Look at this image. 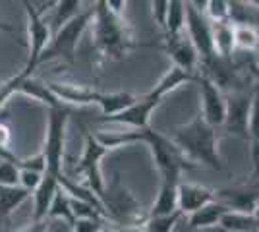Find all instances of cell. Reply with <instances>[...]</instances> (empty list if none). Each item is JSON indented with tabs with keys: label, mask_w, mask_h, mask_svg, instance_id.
I'll return each mask as SVG.
<instances>
[{
	"label": "cell",
	"mask_w": 259,
	"mask_h": 232,
	"mask_svg": "<svg viewBox=\"0 0 259 232\" xmlns=\"http://www.w3.org/2000/svg\"><path fill=\"white\" fill-rule=\"evenodd\" d=\"M91 18H93V8H89L85 12H79L72 22H68L64 27H60L56 33L53 35L51 39V44L47 47V51L41 56V62H49V60H54V58H60V60H66V62H74V56H76L77 44H79V39L85 31L87 27L91 25Z\"/></svg>",
	"instance_id": "8992f818"
},
{
	"label": "cell",
	"mask_w": 259,
	"mask_h": 232,
	"mask_svg": "<svg viewBox=\"0 0 259 232\" xmlns=\"http://www.w3.org/2000/svg\"><path fill=\"white\" fill-rule=\"evenodd\" d=\"M49 87L56 95V99L60 101L62 105H77V107H83V105H95L99 97V91L85 85H77V83H64V81H51Z\"/></svg>",
	"instance_id": "2e32d148"
},
{
	"label": "cell",
	"mask_w": 259,
	"mask_h": 232,
	"mask_svg": "<svg viewBox=\"0 0 259 232\" xmlns=\"http://www.w3.org/2000/svg\"><path fill=\"white\" fill-rule=\"evenodd\" d=\"M116 232H130V230H128V228H118Z\"/></svg>",
	"instance_id": "f6af8a7d"
},
{
	"label": "cell",
	"mask_w": 259,
	"mask_h": 232,
	"mask_svg": "<svg viewBox=\"0 0 259 232\" xmlns=\"http://www.w3.org/2000/svg\"><path fill=\"white\" fill-rule=\"evenodd\" d=\"M23 77H25V74L20 72V74H16L14 77H10L8 81H4V83L0 85V107L10 99L14 93H18V89H20V83H22Z\"/></svg>",
	"instance_id": "e575fe53"
},
{
	"label": "cell",
	"mask_w": 259,
	"mask_h": 232,
	"mask_svg": "<svg viewBox=\"0 0 259 232\" xmlns=\"http://www.w3.org/2000/svg\"><path fill=\"white\" fill-rule=\"evenodd\" d=\"M18 93H22V95H27V97H31V99L39 101L41 105L49 107V109H58V107H62V103L56 99V95L51 91L49 83H45V81L37 79V77H31V76L23 77L22 83H20V89H18Z\"/></svg>",
	"instance_id": "ffe728a7"
},
{
	"label": "cell",
	"mask_w": 259,
	"mask_h": 232,
	"mask_svg": "<svg viewBox=\"0 0 259 232\" xmlns=\"http://www.w3.org/2000/svg\"><path fill=\"white\" fill-rule=\"evenodd\" d=\"M79 6H81V2L79 0H60V2H56L53 8V18H51V31L53 35L60 29V27H64L68 22H72L74 18H76L77 14H79Z\"/></svg>",
	"instance_id": "4316f807"
},
{
	"label": "cell",
	"mask_w": 259,
	"mask_h": 232,
	"mask_svg": "<svg viewBox=\"0 0 259 232\" xmlns=\"http://www.w3.org/2000/svg\"><path fill=\"white\" fill-rule=\"evenodd\" d=\"M134 133V144H147L151 149L153 161L161 172V180H172L182 182L180 176L186 168H194V163L180 151V147L174 144L168 135L161 132H155L151 128L145 130H132Z\"/></svg>",
	"instance_id": "3957f363"
},
{
	"label": "cell",
	"mask_w": 259,
	"mask_h": 232,
	"mask_svg": "<svg viewBox=\"0 0 259 232\" xmlns=\"http://www.w3.org/2000/svg\"><path fill=\"white\" fill-rule=\"evenodd\" d=\"M18 168L45 174V172H47V159H45L43 151H41V153H37V155H33V157H27V159H20Z\"/></svg>",
	"instance_id": "836d02e7"
},
{
	"label": "cell",
	"mask_w": 259,
	"mask_h": 232,
	"mask_svg": "<svg viewBox=\"0 0 259 232\" xmlns=\"http://www.w3.org/2000/svg\"><path fill=\"white\" fill-rule=\"evenodd\" d=\"M205 16L213 25H215V23H228L230 4H228L227 0H207Z\"/></svg>",
	"instance_id": "1f68e13d"
},
{
	"label": "cell",
	"mask_w": 259,
	"mask_h": 232,
	"mask_svg": "<svg viewBox=\"0 0 259 232\" xmlns=\"http://www.w3.org/2000/svg\"><path fill=\"white\" fill-rule=\"evenodd\" d=\"M22 232H49V224L47 221H39V222H31L27 228H23Z\"/></svg>",
	"instance_id": "60d3db41"
},
{
	"label": "cell",
	"mask_w": 259,
	"mask_h": 232,
	"mask_svg": "<svg viewBox=\"0 0 259 232\" xmlns=\"http://www.w3.org/2000/svg\"><path fill=\"white\" fill-rule=\"evenodd\" d=\"M195 79H197V74H190V72H186V70L172 64L170 70L159 79V83L147 93V97H151V99L162 103V99H164L168 93H172L174 89H178L180 85H186V83H192Z\"/></svg>",
	"instance_id": "ac0fdd59"
},
{
	"label": "cell",
	"mask_w": 259,
	"mask_h": 232,
	"mask_svg": "<svg viewBox=\"0 0 259 232\" xmlns=\"http://www.w3.org/2000/svg\"><path fill=\"white\" fill-rule=\"evenodd\" d=\"M180 217H182L180 211H176L172 215H166V217H149L141 228L145 232H172L176 222L180 221Z\"/></svg>",
	"instance_id": "4dcf8cb0"
},
{
	"label": "cell",
	"mask_w": 259,
	"mask_h": 232,
	"mask_svg": "<svg viewBox=\"0 0 259 232\" xmlns=\"http://www.w3.org/2000/svg\"><path fill=\"white\" fill-rule=\"evenodd\" d=\"M253 215H255V219L259 221V203H257V207H255V211H253Z\"/></svg>",
	"instance_id": "7bdbcfd3"
},
{
	"label": "cell",
	"mask_w": 259,
	"mask_h": 232,
	"mask_svg": "<svg viewBox=\"0 0 259 232\" xmlns=\"http://www.w3.org/2000/svg\"><path fill=\"white\" fill-rule=\"evenodd\" d=\"M108 153V149L95 137V133H85V147H83V155L77 161L76 172L85 178V188H89L99 199L105 194V178L101 172V161L103 157Z\"/></svg>",
	"instance_id": "ba28073f"
},
{
	"label": "cell",
	"mask_w": 259,
	"mask_h": 232,
	"mask_svg": "<svg viewBox=\"0 0 259 232\" xmlns=\"http://www.w3.org/2000/svg\"><path fill=\"white\" fill-rule=\"evenodd\" d=\"M45 174H39V172H31V170H22L20 168V186L25 190H29V192H35V190L39 188V184H41V180H43Z\"/></svg>",
	"instance_id": "8d00e7d4"
},
{
	"label": "cell",
	"mask_w": 259,
	"mask_h": 232,
	"mask_svg": "<svg viewBox=\"0 0 259 232\" xmlns=\"http://www.w3.org/2000/svg\"><path fill=\"white\" fill-rule=\"evenodd\" d=\"M105 228L103 221H76L72 230L74 232H101Z\"/></svg>",
	"instance_id": "74e56055"
},
{
	"label": "cell",
	"mask_w": 259,
	"mask_h": 232,
	"mask_svg": "<svg viewBox=\"0 0 259 232\" xmlns=\"http://www.w3.org/2000/svg\"><path fill=\"white\" fill-rule=\"evenodd\" d=\"M213 49H215L217 58L232 60V55L236 51L234 25H230V23H215L213 25Z\"/></svg>",
	"instance_id": "7402d4cb"
},
{
	"label": "cell",
	"mask_w": 259,
	"mask_h": 232,
	"mask_svg": "<svg viewBox=\"0 0 259 232\" xmlns=\"http://www.w3.org/2000/svg\"><path fill=\"white\" fill-rule=\"evenodd\" d=\"M253 232H259V230H253Z\"/></svg>",
	"instance_id": "7dc6e473"
},
{
	"label": "cell",
	"mask_w": 259,
	"mask_h": 232,
	"mask_svg": "<svg viewBox=\"0 0 259 232\" xmlns=\"http://www.w3.org/2000/svg\"><path fill=\"white\" fill-rule=\"evenodd\" d=\"M0 186H20V168H18V165L0 161Z\"/></svg>",
	"instance_id": "d6a6232c"
},
{
	"label": "cell",
	"mask_w": 259,
	"mask_h": 232,
	"mask_svg": "<svg viewBox=\"0 0 259 232\" xmlns=\"http://www.w3.org/2000/svg\"><path fill=\"white\" fill-rule=\"evenodd\" d=\"M101 232H116V230H108V228H103Z\"/></svg>",
	"instance_id": "bcb514c9"
},
{
	"label": "cell",
	"mask_w": 259,
	"mask_h": 232,
	"mask_svg": "<svg viewBox=\"0 0 259 232\" xmlns=\"http://www.w3.org/2000/svg\"><path fill=\"white\" fill-rule=\"evenodd\" d=\"M10 137H12V132L10 128H8V124L0 122V147H8L10 145Z\"/></svg>",
	"instance_id": "ab89813d"
},
{
	"label": "cell",
	"mask_w": 259,
	"mask_h": 232,
	"mask_svg": "<svg viewBox=\"0 0 259 232\" xmlns=\"http://www.w3.org/2000/svg\"><path fill=\"white\" fill-rule=\"evenodd\" d=\"M255 56H257V68H255L253 72H255V76H259V47H257V51H255Z\"/></svg>",
	"instance_id": "b9f144b4"
},
{
	"label": "cell",
	"mask_w": 259,
	"mask_h": 232,
	"mask_svg": "<svg viewBox=\"0 0 259 232\" xmlns=\"http://www.w3.org/2000/svg\"><path fill=\"white\" fill-rule=\"evenodd\" d=\"M249 112H251V97L248 93L244 91L232 93V97L227 99V120H225L227 132L248 140Z\"/></svg>",
	"instance_id": "7c38bea8"
},
{
	"label": "cell",
	"mask_w": 259,
	"mask_h": 232,
	"mask_svg": "<svg viewBox=\"0 0 259 232\" xmlns=\"http://www.w3.org/2000/svg\"><path fill=\"white\" fill-rule=\"evenodd\" d=\"M25 8V16H27V37H29V55H27V62L22 72L25 76H31L33 70L39 66L41 56L47 51V47L51 44L53 39V31L51 25L45 20L43 14H39L37 6L33 2H23Z\"/></svg>",
	"instance_id": "52a82bcc"
},
{
	"label": "cell",
	"mask_w": 259,
	"mask_h": 232,
	"mask_svg": "<svg viewBox=\"0 0 259 232\" xmlns=\"http://www.w3.org/2000/svg\"><path fill=\"white\" fill-rule=\"evenodd\" d=\"M217 232H253L259 230V221L255 215L249 213H236V211H228L223 215V219L219 222Z\"/></svg>",
	"instance_id": "603a6c76"
},
{
	"label": "cell",
	"mask_w": 259,
	"mask_h": 232,
	"mask_svg": "<svg viewBox=\"0 0 259 232\" xmlns=\"http://www.w3.org/2000/svg\"><path fill=\"white\" fill-rule=\"evenodd\" d=\"M217 201H221L223 205H227L230 211L236 213H249L253 215V211L259 203V190L249 188H225L215 190Z\"/></svg>",
	"instance_id": "9a60e30c"
},
{
	"label": "cell",
	"mask_w": 259,
	"mask_h": 232,
	"mask_svg": "<svg viewBox=\"0 0 259 232\" xmlns=\"http://www.w3.org/2000/svg\"><path fill=\"white\" fill-rule=\"evenodd\" d=\"M170 140L180 147V151L194 165L199 163V165H205L209 168H215V170L223 168V161H221V155H219L217 130L211 128L201 118V114L195 116L190 124L176 128Z\"/></svg>",
	"instance_id": "7a4b0ae2"
},
{
	"label": "cell",
	"mask_w": 259,
	"mask_h": 232,
	"mask_svg": "<svg viewBox=\"0 0 259 232\" xmlns=\"http://www.w3.org/2000/svg\"><path fill=\"white\" fill-rule=\"evenodd\" d=\"M101 203L105 207L107 219L120 224V228H141L149 219V213L130 194V190L122 184L120 174L112 178V182L105 186V194L101 196Z\"/></svg>",
	"instance_id": "277c9868"
},
{
	"label": "cell",
	"mask_w": 259,
	"mask_h": 232,
	"mask_svg": "<svg viewBox=\"0 0 259 232\" xmlns=\"http://www.w3.org/2000/svg\"><path fill=\"white\" fill-rule=\"evenodd\" d=\"M68 122H70L68 109H64V107L49 109V124H47L43 155L47 159V172L58 180L64 176V149Z\"/></svg>",
	"instance_id": "5b68a950"
},
{
	"label": "cell",
	"mask_w": 259,
	"mask_h": 232,
	"mask_svg": "<svg viewBox=\"0 0 259 232\" xmlns=\"http://www.w3.org/2000/svg\"><path fill=\"white\" fill-rule=\"evenodd\" d=\"M33 194L22 186H0V219L10 217L12 211L20 207Z\"/></svg>",
	"instance_id": "484cf974"
},
{
	"label": "cell",
	"mask_w": 259,
	"mask_h": 232,
	"mask_svg": "<svg viewBox=\"0 0 259 232\" xmlns=\"http://www.w3.org/2000/svg\"><path fill=\"white\" fill-rule=\"evenodd\" d=\"M248 137L251 144V161L255 176H259V81L255 83L253 95H251V112H249Z\"/></svg>",
	"instance_id": "d4e9b609"
},
{
	"label": "cell",
	"mask_w": 259,
	"mask_h": 232,
	"mask_svg": "<svg viewBox=\"0 0 259 232\" xmlns=\"http://www.w3.org/2000/svg\"><path fill=\"white\" fill-rule=\"evenodd\" d=\"M186 29L199 55V62L207 64L215 58L213 49V23L207 20L205 10L195 8L194 2H186Z\"/></svg>",
	"instance_id": "9c48e42d"
},
{
	"label": "cell",
	"mask_w": 259,
	"mask_h": 232,
	"mask_svg": "<svg viewBox=\"0 0 259 232\" xmlns=\"http://www.w3.org/2000/svg\"><path fill=\"white\" fill-rule=\"evenodd\" d=\"M178 184L180 182L161 180V188L149 211V217H166L178 211Z\"/></svg>",
	"instance_id": "d6986e66"
},
{
	"label": "cell",
	"mask_w": 259,
	"mask_h": 232,
	"mask_svg": "<svg viewBox=\"0 0 259 232\" xmlns=\"http://www.w3.org/2000/svg\"><path fill=\"white\" fill-rule=\"evenodd\" d=\"M217 201V192L199 184L180 182L178 184V211L182 215H194L195 211Z\"/></svg>",
	"instance_id": "5bb4252c"
},
{
	"label": "cell",
	"mask_w": 259,
	"mask_h": 232,
	"mask_svg": "<svg viewBox=\"0 0 259 232\" xmlns=\"http://www.w3.org/2000/svg\"><path fill=\"white\" fill-rule=\"evenodd\" d=\"M107 2V8L114 16H118V18H122V14H124V8H126V2L124 0H105Z\"/></svg>",
	"instance_id": "f35d334b"
},
{
	"label": "cell",
	"mask_w": 259,
	"mask_h": 232,
	"mask_svg": "<svg viewBox=\"0 0 259 232\" xmlns=\"http://www.w3.org/2000/svg\"><path fill=\"white\" fill-rule=\"evenodd\" d=\"M47 219H62L70 226H74L76 219H74V211H72V201H70V196L62 188L58 190V194L54 196Z\"/></svg>",
	"instance_id": "f1b7e54d"
},
{
	"label": "cell",
	"mask_w": 259,
	"mask_h": 232,
	"mask_svg": "<svg viewBox=\"0 0 259 232\" xmlns=\"http://www.w3.org/2000/svg\"><path fill=\"white\" fill-rule=\"evenodd\" d=\"M234 44L242 51H257L259 33L255 27L249 25H234Z\"/></svg>",
	"instance_id": "f546056e"
},
{
	"label": "cell",
	"mask_w": 259,
	"mask_h": 232,
	"mask_svg": "<svg viewBox=\"0 0 259 232\" xmlns=\"http://www.w3.org/2000/svg\"><path fill=\"white\" fill-rule=\"evenodd\" d=\"M184 31H186V2L170 0L166 25H164V37H178Z\"/></svg>",
	"instance_id": "83f0119b"
},
{
	"label": "cell",
	"mask_w": 259,
	"mask_h": 232,
	"mask_svg": "<svg viewBox=\"0 0 259 232\" xmlns=\"http://www.w3.org/2000/svg\"><path fill=\"white\" fill-rule=\"evenodd\" d=\"M251 2L255 4V8H257V10H259V0H251Z\"/></svg>",
	"instance_id": "ee69618b"
},
{
	"label": "cell",
	"mask_w": 259,
	"mask_h": 232,
	"mask_svg": "<svg viewBox=\"0 0 259 232\" xmlns=\"http://www.w3.org/2000/svg\"><path fill=\"white\" fill-rule=\"evenodd\" d=\"M151 16L155 23L164 31L166 16H168V0H153L151 2Z\"/></svg>",
	"instance_id": "d590c367"
},
{
	"label": "cell",
	"mask_w": 259,
	"mask_h": 232,
	"mask_svg": "<svg viewBox=\"0 0 259 232\" xmlns=\"http://www.w3.org/2000/svg\"><path fill=\"white\" fill-rule=\"evenodd\" d=\"M161 103L159 101L151 99V97H141L138 99L132 107H128L126 111L118 112L114 116H108V118H99L101 122H112V124H122V126H130L134 130H145L149 128V118L155 112V109L159 107Z\"/></svg>",
	"instance_id": "4fadbf2b"
},
{
	"label": "cell",
	"mask_w": 259,
	"mask_h": 232,
	"mask_svg": "<svg viewBox=\"0 0 259 232\" xmlns=\"http://www.w3.org/2000/svg\"><path fill=\"white\" fill-rule=\"evenodd\" d=\"M228 207L223 205L221 201H213L199 211H195L194 215H190V228L194 230H201V228H213L219 226V222L223 219V215L228 213Z\"/></svg>",
	"instance_id": "44dd1931"
},
{
	"label": "cell",
	"mask_w": 259,
	"mask_h": 232,
	"mask_svg": "<svg viewBox=\"0 0 259 232\" xmlns=\"http://www.w3.org/2000/svg\"><path fill=\"white\" fill-rule=\"evenodd\" d=\"M58 190H60L58 178H54L49 172H45L39 188L33 192V222L47 221L51 203H53L54 196L58 194Z\"/></svg>",
	"instance_id": "e0dca14e"
},
{
	"label": "cell",
	"mask_w": 259,
	"mask_h": 232,
	"mask_svg": "<svg viewBox=\"0 0 259 232\" xmlns=\"http://www.w3.org/2000/svg\"><path fill=\"white\" fill-rule=\"evenodd\" d=\"M157 47L172 58L174 66L182 68L190 74H197L199 55L195 51L194 43L190 41V37L186 35V31L178 37H164V43L157 44Z\"/></svg>",
	"instance_id": "8fae6325"
},
{
	"label": "cell",
	"mask_w": 259,
	"mask_h": 232,
	"mask_svg": "<svg viewBox=\"0 0 259 232\" xmlns=\"http://www.w3.org/2000/svg\"><path fill=\"white\" fill-rule=\"evenodd\" d=\"M195 83L199 85V95H201V103H203L201 118L215 130L219 126H225V120H227V97L223 95V91L217 87L209 77L203 76L201 72H197Z\"/></svg>",
	"instance_id": "30bf717a"
},
{
	"label": "cell",
	"mask_w": 259,
	"mask_h": 232,
	"mask_svg": "<svg viewBox=\"0 0 259 232\" xmlns=\"http://www.w3.org/2000/svg\"><path fill=\"white\" fill-rule=\"evenodd\" d=\"M91 37L95 49L107 60H122L132 49L138 47L130 25L124 18H118L108 10L105 0L93 6Z\"/></svg>",
	"instance_id": "6da1fadb"
},
{
	"label": "cell",
	"mask_w": 259,
	"mask_h": 232,
	"mask_svg": "<svg viewBox=\"0 0 259 232\" xmlns=\"http://www.w3.org/2000/svg\"><path fill=\"white\" fill-rule=\"evenodd\" d=\"M136 101H138V97H134L130 93H122V91H118V93H101L99 91V97L95 105L101 107V112H103L101 118H108V116H114L118 112L126 111Z\"/></svg>",
	"instance_id": "cb8c5ba5"
}]
</instances>
